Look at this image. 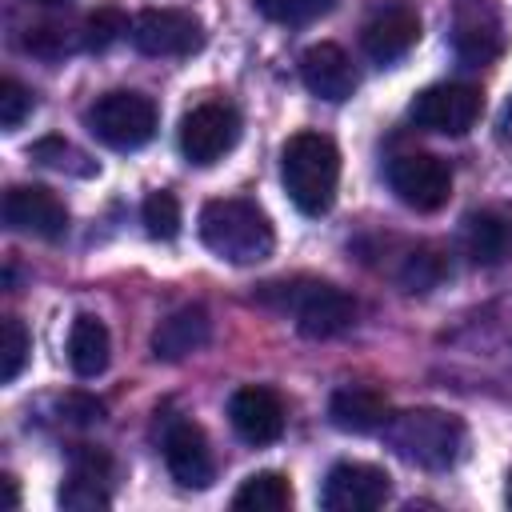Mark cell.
Listing matches in <instances>:
<instances>
[{"label": "cell", "instance_id": "obj_26", "mask_svg": "<svg viewBox=\"0 0 512 512\" xmlns=\"http://www.w3.org/2000/svg\"><path fill=\"white\" fill-rule=\"evenodd\" d=\"M256 12L272 24H288V28H300V24H312L320 20L324 12H332L336 0H252Z\"/></svg>", "mask_w": 512, "mask_h": 512}, {"label": "cell", "instance_id": "obj_4", "mask_svg": "<svg viewBox=\"0 0 512 512\" xmlns=\"http://www.w3.org/2000/svg\"><path fill=\"white\" fill-rule=\"evenodd\" d=\"M264 300L280 304L284 312H292L296 328L312 340H328L340 336L344 328H352L356 320V300L348 292H340L328 280H296V284H264L260 292Z\"/></svg>", "mask_w": 512, "mask_h": 512}, {"label": "cell", "instance_id": "obj_7", "mask_svg": "<svg viewBox=\"0 0 512 512\" xmlns=\"http://www.w3.org/2000/svg\"><path fill=\"white\" fill-rule=\"evenodd\" d=\"M484 112V96L476 84H432L412 96L408 116L416 128L440 132V136H464Z\"/></svg>", "mask_w": 512, "mask_h": 512}, {"label": "cell", "instance_id": "obj_5", "mask_svg": "<svg viewBox=\"0 0 512 512\" xmlns=\"http://www.w3.org/2000/svg\"><path fill=\"white\" fill-rule=\"evenodd\" d=\"M88 132L116 148V152H136L144 148L152 136H156V124H160V112L152 104V96L144 92H128V88H116V92H104L96 96V104L88 108Z\"/></svg>", "mask_w": 512, "mask_h": 512}, {"label": "cell", "instance_id": "obj_9", "mask_svg": "<svg viewBox=\"0 0 512 512\" xmlns=\"http://www.w3.org/2000/svg\"><path fill=\"white\" fill-rule=\"evenodd\" d=\"M392 496V480L376 464L344 460L332 464L320 484V508L324 512H372Z\"/></svg>", "mask_w": 512, "mask_h": 512}, {"label": "cell", "instance_id": "obj_31", "mask_svg": "<svg viewBox=\"0 0 512 512\" xmlns=\"http://www.w3.org/2000/svg\"><path fill=\"white\" fill-rule=\"evenodd\" d=\"M36 56H60V52H68V44L60 40V28H28V40H24Z\"/></svg>", "mask_w": 512, "mask_h": 512}, {"label": "cell", "instance_id": "obj_19", "mask_svg": "<svg viewBox=\"0 0 512 512\" xmlns=\"http://www.w3.org/2000/svg\"><path fill=\"white\" fill-rule=\"evenodd\" d=\"M212 340V320L200 304H188V308H176L172 316H164L152 332V356L156 360H184L192 352H200L204 344Z\"/></svg>", "mask_w": 512, "mask_h": 512}, {"label": "cell", "instance_id": "obj_20", "mask_svg": "<svg viewBox=\"0 0 512 512\" xmlns=\"http://www.w3.org/2000/svg\"><path fill=\"white\" fill-rule=\"evenodd\" d=\"M464 252L472 264L496 268L512 256V216L500 208H480L464 220Z\"/></svg>", "mask_w": 512, "mask_h": 512}, {"label": "cell", "instance_id": "obj_2", "mask_svg": "<svg viewBox=\"0 0 512 512\" xmlns=\"http://www.w3.org/2000/svg\"><path fill=\"white\" fill-rule=\"evenodd\" d=\"M384 448H392L412 468H452L464 452V420L444 408H404L392 412L380 428Z\"/></svg>", "mask_w": 512, "mask_h": 512}, {"label": "cell", "instance_id": "obj_15", "mask_svg": "<svg viewBox=\"0 0 512 512\" xmlns=\"http://www.w3.org/2000/svg\"><path fill=\"white\" fill-rule=\"evenodd\" d=\"M108 476H112V460L92 448V444H80L72 448V460H68V480L60 484V504L68 512H96V508H108Z\"/></svg>", "mask_w": 512, "mask_h": 512}, {"label": "cell", "instance_id": "obj_1", "mask_svg": "<svg viewBox=\"0 0 512 512\" xmlns=\"http://www.w3.org/2000/svg\"><path fill=\"white\" fill-rule=\"evenodd\" d=\"M200 240L228 264H260L276 248L268 212L248 196H216L200 208Z\"/></svg>", "mask_w": 512, "mask_h": 512}, {"label": "cell", "instance_id": "obj_12", "mask_svg": "<svg viewBox=\"0 0 512 512\" xmlns=\"http://www.w3.org/2000/svg\"><path fill=\"white\" fill-rule=\"evenodd\" d=\"M452 48L472 68L492 64L504 52L500 8L492 0H460L456 4V24H452Z\"/></svg>", "mask_w": 512, "mask_h": 512}, {"label": "cell", "instance_id": "obj_13", "mask_svg": "<svg viewBox=\"0 0 512 512\" xmlns=\"http://www.w3.org/2000/svg\"><path fill=\"white\" fill-rule=\"evenodd\" d=\"M164 464L180 488H208L216 476V460L204 428L192 420H172L164 432Z\"/></svg>", "mask_w": 512, "mask_h": 512}, {"label": "cell", "instance_id": "obj_24", "mask_svg": "<svg viewBox=\"0 0 512 512\" xmlns=\"http://www.w3.org/2000/svg\"><path fill=\"white\" fill-rule=\"evenodd\" d=\"M28 352H32L28 328H24L16 316H4V324H0V380H4V384H12V380L24 372Z\"/></svg>", "mask_w": 512, "mask_h": 512}, {"label": "cell", "instance_id": "obj_23", "mask_svg": "<svg viewBox=\"0 0 512 512\" xmlns=\"http://www.w3.org/2000/svg\"><path fill=\"white\" fill-rule=\"evenodd\" d=\"M32 160H40V164H48V168H56V172H72V176H92V172H96V164H92L76 144H68L64 136H44V140H36V144H32Z\"/></svg>", "mask_w": 512, "mask_h": 512}, {"label": "cell", "instance_id": "obj_33", "mask_svg": "<svg viewBox=\"0 0 512 512\" xmlns=\"http://www.w3.org/2000/svg\"><path fill=\"white\" fill-rule=\"evenodd\" d=\"M500 128H504V136H512V100L504 104V124Z\"/></svg>", "mask_w": 512, "mask_h": 512}, {"label": "cell", "instance_id": "obj_22", "mask_svg": "<svg viewBox=\"0 0 512 512\" xmlns=\"http://www.w3.org/2000/svg\"><path fill=\"white\" fill-rule=\"evenodd\" d=\"M288 504H292V484L280 472H252L232 496V508L240 512H284Z\"/></svg>", "mask_w": 512, "mask_h": 512}, {"label": "cell", "instance_id": "obj_16", "mask_svg": "<svg viewBox=\"0 0 512 512\" xmlns=\"http://www.w3.org/2000/svg\"><path fill=\"white\" fill-rule=\"evenodd\" d=\"M416 40H420V12L408 4L376 12L360 32V48L372 64H396L416 48Z\"/></svg>", "mask_w": 512, "mask_h": 512}, {"label": "cell", "instance_id": "obj_34", "mask_svg": "<svg viewBox=\"0 0 512 512\" xmlns=\"http://www.w3.org/2000/svg\"><path fill=\"white\" fill-rule=\"evenodd\" d=\"M504 500H508V508H512V472H508V484H504Z\"/></svg>", "mask_w": 512, "mask_h": 512}, {"label": "cell", "instance_id": "obj_18", "mask_svg": "<svg viewBox=\"0 0 512 512\" xmlns=\"http://www.w3.org/2000/svg\"><path fill=\"white\" fill-rule=\"evenodd\" d=\"M388 396L372 384H344L332 392L328 400V420L332 428L340 432H352V436H364V432H380L384 420H388Z\"/></svg>", "mask_w": 512, "mask_h": 512}, {"label": "cell", "instance_id": "obj_25", "mask_svg": "<svg viewBox=\"0 0 512 512\" xmlns=\"http://www.w3.org/2000/svg\"><path fill=\"white\" fill-rule=\"evenodd\" d=\"M140 216H144V228H148L152 240H176V232H180V200L168 188L148 192Z\"/></svg>", "mask_w": 512, "mask_h": 512}, {"label": "cell", "instance_id": "obj_32", "mask_svg": "<svg viewBox=\"0 0 512 512\" xmlns=\"http://www.w3.org/2000/svg\"><path fill=\"white\" fill-rule=\"evenodd\" d=\"M4 504H8V508H16V504H20V488H16V476H8V472H4Z\"/></svg>", "mask_w": 512, "mask_h": 512}, {"label": "cell", "instance_id": "obj_28", "mask_svg": "<svg viewBox=\"0 0 512 512\" xmlns=\"http://www.w3.org/2000/svg\"><path fill=\"white\" fill-rule=\"evenodd\" d=\"M444 276H448V264H444V256L432 252V248H416V252L404 260V272H400V280H404L408 292H428V288H436Z\"/></svg>", "mask_w": 512, "mask_h": 512}, {"label": "cell", "instance_id": "obj_10", "mask_svg": "<svg viewBox=\"0 0 512 512\" xmlns=\"http://www.w3.org/2000/svg\"><path fill=\"white\" fill-rule=\"evenodd\" d=\"M128 40L144 56H188L204 44V24L184 8H144L132 20Z\"/></svg>", "mask_w": 512, "mask_h": 512}, {"label": "cell", "instance_id": "obj_17", "mask_svg": "<svg viewBox=\"0 0 512 512\" xmlns=\"http://www.w3.org/2000/svg\"><path fill=\"white\" fill-rule=\"evenodd\" d=\"M300 80L312 96H320L328 104H344L356 92V68L348 60V52L332 40H320L300 56Z\"/></svg>", "mask_w": 512, "mask_h": 512}, {"label": "cell", "instance_id": "obj_35", "mask_svg": "<svg viewBox=\"0 0 512 512\" xmlns=\"http://www.w3.org/2000/svg\"><path fill=\"white\" fill-rule=\"evenodd\" d=\"M36 4H60V0H36Z\"/></svg>", "mask_w": 512, "mask_h": 512}, {"label": "cell", "instance_id": "obj_30", "mask_svg": "<svg viewBox=\"0 0 512 512\" xmlns=\"http://www.w3.org/2000/svg\"><path fill=\"white\" fill-rule=\"evenodd\" d=\"M60 416H68L72 424H96V420H104V404L88 392H68L60 400Z\"/></svg>", "mask_w": 512, "mask_h": 512}, {"label": "cell", "instance_id": "obj_8", "mask_svg": "<svg viewBox=\"0 0 512 512\" xmlns=\"http://www.w3.org/2000/svg\"><path fill=\"white\" fill-rule=\"evenodd\" d=\"M388 184L400 204L416 212H436L452 196V168L432 152H400L388 160Z\"/></svg>", "mask_w": 512, "mask_h": 512}, {"label": "cell", "instance_id": "obj_11", "mask_svg": "<svg viewBox=\"0 0 512 512\" xmlns=\"http://www.w3.org/2000/svg\"><path fill=\"white\" fill-rule=\"evenodd\" d=\"M4 224L24 236L60 240L68 232V208L44 184H16L4 192Z\"/></svg>", "mask_w": 512, "mask_h": 512}, {"label": "cell", "instance_id": "obj_3", "mask_svg": "<svg viewBox=\"0 0 512 512\" xmlns=\"http://www.w3.org/2000/svg\"><path fill=\"white\" fill-rule=\"evenodd\" d=\"M280 184L304 216H324L340 184V152L324 132H296L280 148Z\"/></svg>", "mask_w": 512, "mask_h": 512}, {"label": "cell", "instance_id": "obj_21", "mask_svg": "<svg viewBox=\"0 0 512 512\" xmlns=\"http://www.w3.org/2000/svg\"><path fill=\"white\" fill-rule=\"evenodd\" d=\"M108 360H112V336H108L104 320L80 312L68 328V364H72V372L80 380H92L108 368Z\"/></svg>", "mask_w": 512, "mask_h": 512}, {"label": "cell", "instance_id": "obj_29", "mask_svg": "<svg viewBox=\"0 0 512 512\" xmlns=\"http://www.w3.org/2000/svg\"><path fill=\"white\" fill-rule=\"evenodd\" d=\"M32 92L20 84V80H12V76H4L0 80V128L4 132H16L20 124H24V116L32 112Z\"/></svg>", "mask_w": 512, "mask_h": 512}, {"label": "cell", "instance_id": "obj_27", "mask_svg": "<svg viewBox=\"0 0 512 512\" xmlns=\"http://www.w3.org/2000/svg\"><path fill=\"white\" fill-rule=\"evenodd\" d=\"M124 32H132L128 16H124L116 4H104V8H96V12L84 20V48H88V52H104V48H112Z\"/></svg>", "mask_w": 512, "mask_h": 512}, {"label": "cell", "instance_id": "obj_6", "mask_svg": "<svg viewBox=\"0 0 512 512\" xmlns=\"http://www.w3.org/2000/svg\"><path fill=\"white\" fill-rule=\"evenodd\" d=\"M240 140V112L228 100H204L180 120V152L188 164H216Z\"/></svg>", "mask_w": 512, "mask_h": 512}, {"label": "cell", "instance_id": "obj_14", "mask_svg": "<svg viewBox=\"0 0 512 512\" xmlns=\"http://www.w3.org/2000/svg\"><path fill=\"white\" fill-rule=\"evenodd\" d=\"M228 420L244 444H272L284 432V400L264 384H244L228 400Z\"/></svg>", "mask_w": 512, "mask_h": 512}]
</instances>
